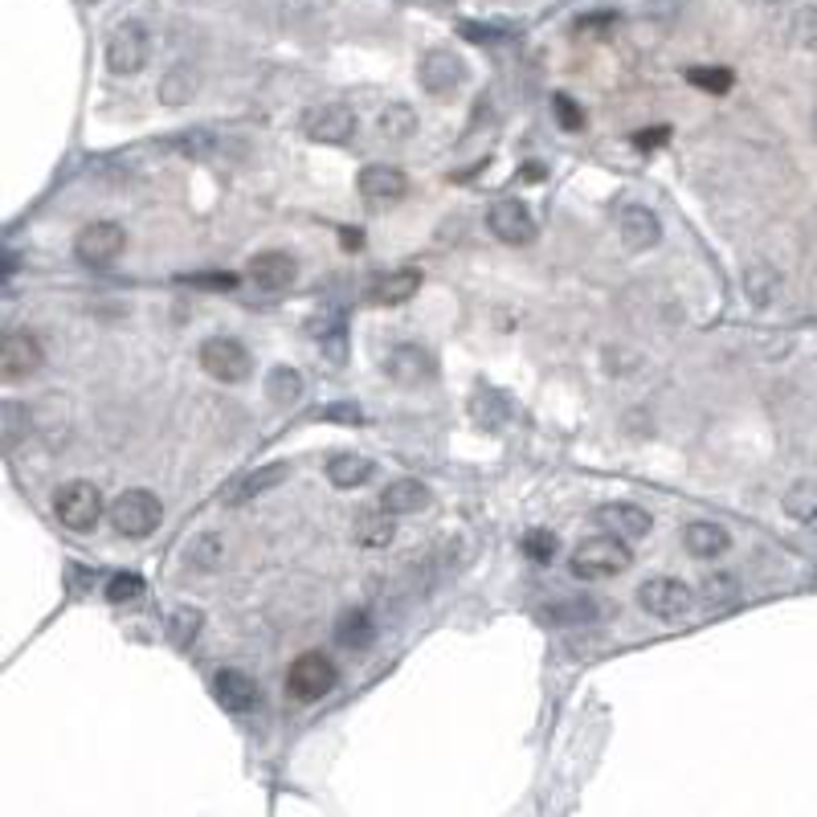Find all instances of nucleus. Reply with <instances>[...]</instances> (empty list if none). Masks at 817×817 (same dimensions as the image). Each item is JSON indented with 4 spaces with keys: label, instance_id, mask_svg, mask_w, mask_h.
<instances>
[{
    "label": "nucleus",
    "instance_id": "1",
    "mask_svg": "<svg viewBox=\"0 0 817 817\" xmlns=\"http://www.w3.org/2000/svg\"><path fill=\"white\" fill-rule=\"evenodd\" d=\"M630 560H633L630 540H621V536H614V532H605V536H588V540H581L576 548H572L569 572L576 576V581H609V576L630 569Z\"/></svg>",
    "mask_w": 817,
    "mask_h": 817
},
{
    "label": "nucleus",
    "instance_id": "2",
    "mask_svg": "<svg viewBox=\"0 0 817 817\" xmlns=\"http://www.w3.org/2000/svg\"><path fill=\"white\" fill-rule=\"evenodd\" d=\"M336 682H340V670H336V663L327 658L324 650L299 654L291 670H287V695L294 703H319L324 695L336 691Z\"/></svg>",
    "mask_w": 817,
    "mask_h": 817
},
{
    "label": "nucleus",
    "instance_id": "3",
    "mask_svg": "<svg viewBox=\"0 0 817 817\" xmlns=\"http://www.w3.org/2000/svg\"><path fill=\"white\" fill-rule=\"evenodd\" d=\"M110 527L119 532V536H127V540H148L155 527H160V520H164V507H160V499H155L152 491H143V487H136V491H124L115 503H110Z\"/></svg>",
    "mask_w": 817,
    "mask_h": 817
},
{
    "label": "nucleus",
    "instance_id": "4",
    "mask_svg": "<svg viewBox=\"0 0 817 817\" xmlns=\"http://www.w3.org/2000/svg\"><path fill=\"white\" fill-rule=\"evenodd\" d=\"M54 511H58L62 527H70L78 536H82V532H94L98 520H103V491H98L94 482H86V478L62 482L58 494H54Z\"/></svg>",
    "mask_w": 817,
    "mask_h": 817
},
{
    "label": "nucleus",
    "instance_id": "5",
    "mask_svg": "<svg viewBox=\"0 0 817 817\" xmlns=\"http://www.w3.org/2000/svg\"><path fill=\"white\" fill-rule=\"evenodd\" d=\"M201 369L221 385H242V381L254 376V355H249L246 343L233 340V336H209L201 343Z\"/></svg>",
    "mask_w": 817,
    "mask_h": 817
},
{
    "label": "nucleus",
    "instance_id": "6",
    "mask_svg": "<svg viewBox=\"0 0 817 817\" xmlns=\"http://www.w3.org/2000/svg\"><path fill=\"white\" fill-rule=\"evenodd\" d=\"M127 249V230L119 221H91L86 230L74 237V258L91 270L119 262V254Z\"/></svg>",
    "mask_w": 817,
    "mask_h": 817
},
{
    "label": "nucleus",
    "instance_id": "7",
    "mask_svg": "<svg viewBox=\"0 0 817 817\" xmlns=\"http://www.w3.org/2000/svg\"><path fill=\"white\" fill-rule=\"evenodd\" d=\"M691 602H695L691 585L679 581V576H650L646 585L638 588V605H642L650 617H663V621L682 617L691 609Z\"/></svg>",
    "mask_w": 817,
    "mask_h": 817
},
{
    "label": "nucleus",
    "instance_id": "8",
    "mask_svg": "<svg viewBox=\"0 0 817 817\" xmlns=\"http://www.w3.org/2000/svg\"><path fill=\"white\" fill-rule=\"evenodd\" d=\"M148 54H152V42H148V30L143 25H136V21H127V25H119V30L110 33L107 42V70L110 74H139L143 66H148Z\"/></svg>",
    "mask_w": 817,
    "mask_h": 817
},
{
    "label": "nucleus",
    "instance_id": "9",
    "mask_svg": "<svg viewBox=\"0 0 817 817\" xmlns=\"http://www.w3.org/2000/svg\"><path fill=\"white\" fill-rule=\"evenodd\" d=\"M417 82H421V91L433 94V98H450V94L463 91L466 62L458 54H450V49H433V54H425L421 66H417Z\"/></svg>",
    "mask_w": 817,
    "mask_h": 817
},
{
    "label": "nucleus",
    "instance_id": "10",
    "mask_svg": "<svg viewBox=\"0 0 817 817\" xmlns=\"http://www.w3.org/2000/svg\"><path fill=\"white\" fill-rule=\"evenodd\" d=\"M355 110L348 103H319L303 115V136L315 139V143H348L355 136Z\"/></svg>",
    "mask_w": 817,
    "mask_h": 817
},
{
    "label": "nucleus",
    "instance_id": "11",
    "mask_svg": "<svg viewBox=\"0 0 817 817\" xmlns=\"http://www.w3.org/2000/svg\"><path fill=\"white\" fill-rule=\"evenodd\" d=\"M487 230H491L503 246H527V242L536 237V217H532V209H527L524 201L503 197V201H494L491 209H487Z\"/></svg>",
    "mask_w": 817,
    "mask_h": 817
},
{
    "label": "nucleus",
    "instance_id": "12",
    "mask_svg": "<svg viewBox=\"0 0 817 817\" xmlns=\"http://www.w3.org/2000/svg\"><path fill=\"white\" fill-rule=\"evenodd\" d=\"M617 237H621V246L630 254H646V249L663 242V221L646 205H626L621 217H617Z\"/></svg>",
    "mask_w": 817,
    "mask_h": 817
},
{
    "label": "nucleus",
    "instance_id": "13",
    "mask_svg": "<svg viewBox=\"0 0 817 817\" xmlns=\"http://www.w3.org/2000/svg\"><path fill=\"white\" fill-rule=\"evenodd\" d=\"M213 695L230 715H249V711H258V703H262V687L249 679L246 670H233V666L217 670Z\"/></svg>",
    "mask_w": 817,
    "mask_h": 817
},
{
    "label": "nucleus",
    "instance_id": "14",
    "mask_svg": "<svg viewBox=\"0 0 817 817\" xmlns=\"http://www.w3.org/2000/svg\"><path fill=\"white\" fill-rule=\"evenodd\" d=\"M385 372L397 381V385L417 388V385H430L433 376H437V364H433V355L425 352L421 343H401V348L388 352Z\"/></svg>",
    "mask_w": 817,
    "mask_h": 817
},
{
    "label": "nucleus",
    "instance_id": "15",
    "mask_svg": "<svg viewBox=\"0 0 817 817\" xmlns=\"http://www.w3.org/2000/svg\"><path fill=\"white\" fill-rule=\"evenodd\" d=\"M355 188H360L364 201L393 205L409 192V176L401 168H393V164H369V168H360V176H355Z\"/></svg>",
    "mask_w": 817,
    "mask_h": 817
},
{
    "label": "nucleus",
    "instance_id": "16",
    "mask_svg": "<svg viewBox=\"0 0 817 817\" xmlns=\"http://www.w3.org/2000/svg\"><path fill=\"white\" fill-rule=\"evenodd\" d=\"M294 278H299V262H294L291 254H282V249H266V254H258L249 262V282L266 294L291 291Z\"/></svg>",
    "mask_w": 817,
    "mask_h": 817
},
{
    "label": "nucleus",
    "instance_id": "17",
    "mask_svg": "<svg viewBox=\"0 0 817 817\" xmlns=\"http://www.w3.org/2000/svg\"><path fill=\"white\" fill-rule=\"evenodd\" d=\"M0 364H4V381H21V376H33L46 364V352L30 331H9L4 348H0Z\"/></svg>",
    "mask_w": 817,
    "mask_h": 817
},
{
    "label": "nucleus",
    "instance_id": "18",
    "mask_svg": "<svg viewBox=\"0 0 817 817\" xmlns=\"http://www.w3.org/2000/svg\"><path fill=\"white\" fill-rule=\"evenodd\" d=\"M597 524H602L605 532L621 536V540H646L654 520H650V511H642L638 503H605V507H597Z\"/></svg>",
    "mask_w": 817,
    "mask_h": 817
},
{
    "label": "nucleus",
    "instance_id": "19",
    "mask_svg": "<svg viewBox=\"0 0 817 817\" xmlns=\"http://www.w3.org/2000/svg\"><path fill=\"white\" fill-rule=\"evenodd\" d=\"M682 544L695 560H720L732 548V532L715 520H695V524L682 527Z\"/></svg>",
    "mask_w": 817,
    "mask_h": 817
},
{
    "label": "nucleus",
    "instance_id": "20",
    "mask_svg": "<svg viewBox=\"0 0 817 817\" xmlns=\"http://www.w3.org/2000/svg\"><path fill=\"white\" fill-rule=\"evenodd\" d=\"M470 421H475L478 430H491L499 433L503 425L511 421V413H515V405H511L507 393H499V388H475V397H470Z\"/></svg>",
    "mask_w": 817,
    "mask_h": 817
},
{
    "label": "nucleus",
    "instance_id": "21",
    "mask_svg": "<svg viewBox=\"0 0 817 817\" xmlns=\"http://www.w3.org/2000/svg\"><path fill=\"white\" fill-rule=\"evenodd\" d=\"M417 291H421V270L405 266V270H388V275L376 278L369 299L372 303H381V307H401V303H409Z\"/></svg>",
    "mask_w": 817,
    "mask_h": 817
},
{
    "label": "nucleus",
    "instance_id": "22",
    "mask_svg": "<svg viewBox=\"0 0 817 817\" xmlns=\"http://www.w3.org/2000/svg\"><path fill=\"white\" fill-rule=\"evenodd\" d=\"M781 291H785V275L772 262H752L744 270V299H748L752 307H760V311L772 307V303L781 299Z\"/></svg>",
    "mask_w": 817,
    "mask_h": 817
},
{
    "label": "nucleus",
    "instance_id": "23",
    "mask_svg": "<svg viewBox=\"0 0 817 817\" xmlns=\"http://www.w3.org/2000/svg\"><path fill=\"white\" fill-rule=\"evenodd\" d=\"M597 602L588 593H576V597H560V602L544 605L540 621L544 626H593L597 621Z\"/></svg>",
    "mask_w": 817,
    "mask_h": 817
},
{
    "label": "nucleus",
    "instance_id": "24",
    "mask_svg": "<svg viewBox=\"0 0 817 817\" xmlns=\"http://www.w3.org/2000/svg\"><path fill=\"white\" fill-rule=\"evenodd\" d=\"M352 536L360 548H388L397 540V515L393 511H360L352 524Z\"/></svg>",
    "mask_w": 817,
    "mask_h": 817
},
{
    "label": "nucleus",
    "instance_id": "25",
    "mask_svg": "<svg viewBox=\"0 0 817 817\" xmlns=\"http://www.w3.org/2000/svg\"><path fill=\"white\" fill-rule=\"evenodd\" d=\"M197 86H201V74H197V66L180 62V66H172V70H164L160 86H155V98H160L164 107H185V103H192Z\"/></svg>",
    "mask_w": 817,
    "mask_h": 817
},
{
    "label": "nucleus",
    "instance_id": "26",
    "mask_svg": "<svg viewBox=\"0 0 817 817\" xmlns=\"http://www.w3.org/2000/svg\"><path fill=\"white\" fill-rule=\"evenodd\" d=\"M381 507L393 515H417L421 507H430V487L417 478H397L381 491Z\"/></svg>",
    "mask_w": 817,
    "mask_h": 817
},
{
    "label": "nucleus",
    "instance_id": "27",
    "mask_svg": "<svg viewBox=\"0 0 817 817\" xmlns=\"http://www.w3.org/2000/svg\"><path fill=\"white\" fill-rule=\"evenodd\" d=\"M331 633L343 650H369L376 642V621H372L369 609H343Z\"/></svg>",
    "mask_w": 817,
    "mask_h": 817
},
{
    "label": "nucleus",
    "instance_id": "28",
    "mask_svg": "<svg viewBox=\"0 0 817 817\" xmlns=\"http://www.w3.org/2000/svg\"><path fill=\"white\" fill-rule=\"evenodd\" d=\"M303 393H307V381H303V372L291 369V364H275V369L266 372V397H270V405H278V409H291Z\"/></svg>",
    "mask_w": 817,
    "mask_h": 817
},
{
    "label": "nucleus",
    "instance_id": "29",
    "mask_svg": "<svg viewBox=\"0 0 817 817\" xmlns=\"http://www.w3.org/2000/svg\"><path fill=\"white\" fill-rule=\"evenodd\" d=\"M287 478H291V466H287V463L258 466L254 475H246L242 482H237V491H233V503H249V499H258V494H270L275 487H282Z\"/></svg>",
    "mask_w": 817,
    "mask_h": 817
},
{
    "label": "nucleus",
    "instance_id": "30",
    "mask_svg": "<svg viewBox=\"0 0 817 817\" xmlns=\"http://www.w3.org/2000/svg\"><path fill=\"white\" fill-rule=\"evenodd\" d=\"M201 626H205V614L197 605H176L164 621V638H168L176 650H188L197 638H201Z\"/></svg>",
    "mask_w": 817,
    "mask_h": 817
},
{
    "label": "nucleus",
    "instance_id": "31",
    "mask_svg": "<svg viewBox=\"0 0 817 817\" xmlns=\"http://www.w3.org/2000/svg\"><path fill=\"white\" fill-rule=\"evenodd\" d=\"M369 478H372V463L364 454H336V458L327 463V482L340 487V491H355V487H364Z\"/></svg>",
    "mask_w": 817,
    "mask_h": 817
},
{
    "label": "nucleus",
    "instance_id": "32",
    "mask_svg": "<svg viewBox=\"0 0 817 817\" xmlns=\"http://www.w3.org/2000/svg\"><path fill=\"white\" fill-rule=\"evenodd\" d=\"M221 560H225V540H221L217 532H197V536L185 544V564H188V569L213 572Z\"/></svg>",
    "mask_w": 817,
    "mask_h": 817
},
{
    "label": "nucleus",
    "instance_id": "33",
    "mask_svg": "<svg viewBox=\"0 0 817 817\" xmlns=\"http://www.w3.org/2000/svg\"><path fill=\"white\" fill-rule=\"evenodd\" d=\"M376 131L381 139H393V143H405V139L417 136V110L409 103H388L381 115H376Z\"/></svg>",
    "mask_w": 817,
    "mask_h": 817
},
{
    "label": "nucleus",
    "instance_id": "34",
    "mask_svg": "<svg viewBox=\"0 0 817 817\" xmlns=\"http://www.w3.org/2000/svg\"><path fill=\"white\" fill-rule=\"evenodd\" d=\"M740 576H732V572H711V576H703V585H699V597H703V605L708 609H727V605L740 602Z\"/></svg>",
    "mask_w": 817,
    "mask_h": 817
},
{
    "label": "nucleus",
    "instance_id": "35",
    "mask_svg": "<svg viewBox=\"0 0 817 817\" xmlns=\"http://www.w3.org/2000/svg\"><path fill=\"white\" fill-rule=\"evenodd\" d=\"M785 515H793L797 524H814L817 520V478H797L785 491Z\"/></svg>",
    "mask_w": 817,
    "mask_h": 817
},
{
    "label": "nucleus",
    "instance_id": "36",
    "mask_svg": "<svg viewBox=\"0 0 817 817\" xmlns=\"http://www.w3.org/2000/svg\"><path fill=\"white\" fill-rule=\"evenodd\" d=\"M524 552L536 564H552L556 552H560V540H556V532H548V527H532L524 536Z\"/></svg>",
    "mask_w": 817,
    "mask_h": 817
},
{
    "label": "nucleus",
    "instance_id": "37",
    "mask_svg": "<svg viewBox=\"0 0 817 817\" xmlns=\"http://www.w3.org/2000/svg\"><path fill=\"white\" fill-rule=\"evenodd\" d=\"M103 593H107L110 605H131L143 597V576H136V572H115Z\"/></svg>",
    "mask_w": 817,
    "mask_h": 817
},
{
    "label": "nucleus",
    "instance_id": "38",
    "mask_svg": "<svg viewBox=\"0 0 817 817\" xmlns=\"http://www.w3.org/2000/svg\"><path fill=\"white\" fill-rule=\"evenodd\" d=\"M793 42L805 54H817V4H805L802 13L793 16Z\"/></svg>",
    "mask_w": 817,
    "mask_h": 817
},
{
    "label": "nucleus",
    "instance_id": "39",
    "mask_svg": "<svg viewBox=\"0 0 817 817\" xmlns=\"http://www.w3.org/2000/svg\"><path fill=\"white\" fill-rule=\"evenodd\" d=\"M687 78H691L699 91H711V94L732 91V74L720 70V66H695V70H687Z\"/></svg>",
    "mask_w": 817,
    "mask_h": 817
},
{
    "label": "nucleus",
    "instance_id": "40",
    "mask_svg": "<svg viewBox=\"0 0 817 817\" xmlns=\"http://www.w3.org/2000/svg\"><path fill=\"white\" fill-rule=\"evenodd\" d=\"M315 417H319V421H340V425H360V421H364V409L355 401H331V405H324V409H315Z\"/></svg>",
    "mask_w": 817,
    "mask_h": 817
},
{
    "label": "nucleus",
    "instance_id": "41",
    "mask_svg": "<svg viewBox=\"0 0 817 817\" xmlns=\"http://www.w3.org/2000/svg\"><path fill=\"white\" fill-rule=\"evenodd\" d=\"M176 152H185V155H213L217 152V136L213 131H185V136L172 143Z\"/></svg>",
    "mask_w": 817,
    "mask_h": 817
},
{
    "label": "nucleus",
    "instance_id": "42",
    "mask_svg": "<svg viewBox=\"0 0 817 817\" xmlns=\"http://www.w3.org/2000/svg\"><path fill=\"white\" fill-rule=\"evenodd\" d=\"M552 110L564 131H581V127H585V115H581V107L572 103L569 94H552Z\"/></svg>",
    "mask_w": 817,
    "mask_h": 817
},
{
    "label": "nucleus",
    "instance_id": "43",
    "mask_svg": "<svg viewBox=\"0 0 817 817\" xmlns=\"http://www.w3.org/2000/svg\"><path fill=\"white\" fill-rule=\"evenodd\" d=\"M324 340V355L336 364V369H343V360H348V336H343V324H336L327 336H319Z\"/></svg>",
    "mask_w": 817,
    "mask_h": 817
},
{
    "label": "nucleus",
    "instance_id": "44",
    "mask_svg": "<svg viewBox=\"0 0 817 817\" xmlns=\"http://www.w3.org/2000/svg\"><path fill=\"white\" fill-rule=\"evenodd\" d=\"M180 282H192V287H217V291H230L237 278L233 275H185Z\"/></svg>",
    "mask_w": 817,
    "mask_h": 817
},
{
    "label": "nucleus",
    "instance_id": "45",
    "mask_svg": "<svg viewBox=\"0 0 817 817\" xmlns=\"http://www.w3.org/2000/svg\"><path fill=\"white\" fill-rule=\"evenodd\" d=\"M666 136H670L666 127H654V131H638V139H633V143H638V148H658Z\"/></svg>",
    "mask_w": 817,
    "mask_h": 817
},
{
    "label": "nucleus",
    "instance_id": "46",
    "mask_svg": "<svg viewBox=\"0 0 817 817\" xmlns=\"http://www.w3.org/2000/svg\"><path fill=\"white\" fill-rule=\"evenodd\" d=\"M340 246L343 249H360V246H364V230H352V225H348V230H340Z\"/></svg>",
    "mask_w": 817,
    "mask_h": 817
},
{
    "label": "nucleus",
    "instance_id": "47",
    "mask_svg": "<svg viewBox=\"0 0 817 817\" xmlns=\"http://www.w3.org/2000/svg\"><path fill=\"white\" fill-rule=\"evenodd\" d=\"M752 4H769V0H752Z\"/></svg>",
    "mask_w": 817,
    "mask_h": 817
}]
</instances>
